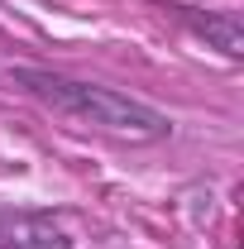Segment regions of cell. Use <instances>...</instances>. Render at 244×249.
Returning a JSON list of instances; mask_svg holds the SVG:
<instances>
[{
	"mask_svg": "<svg viewBox=\"0 0 244 249\" xmlns=\"http://www.w3.org/2000/svg\"><path fill=\"white\" fill-rule=\"evenodd\" d=\"M72 230L48 206H0V249H72Z\"/></svg>",
	"mask_w": 244,
	"mask_h": 249,
	"instance_id": "obj_2",
	"label": "cell"
},
{
	"mask_svg": "<svg viewBox=\"0 0 244 249\" xmlns=\"http://www.w3.org/2000/svg\"><path fill=\"white\" fill-rule=\"evenodd\" d=\"M10 82L24 96L43 101L48 110H58L67 120H77L82 129H96V134H110L120 144H163L173 139V120L139 101L129 91H115L105 82H87V77H67V72H53V67H10Z\"/></svg>",
	"mask_w": 244,
	"mask_h": 249,
	"instance_id": "obj_1",
	"label": "cell"
},
{
	"mask_svg": "<svg viewBox=\"0 0 244 249\" xmlns=\"http://www.w3.org/2000/svg\"><path fill=\"white\" fill-rule=\"evenodd\" d=\"M168 15L182 24L196 43L215 48L220 58L240 62L244 58V24L235 10H201V5H168Z\"/></svg>",
	"mask_w": 244,
	"mask_h": 249,
	"instance_id": "obj_3",
	"label": "cell"
}]
</instances>
